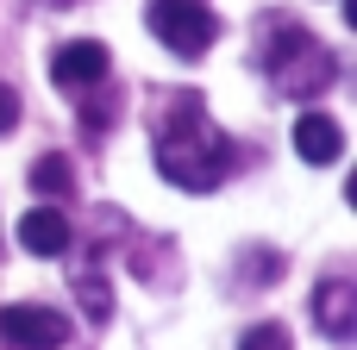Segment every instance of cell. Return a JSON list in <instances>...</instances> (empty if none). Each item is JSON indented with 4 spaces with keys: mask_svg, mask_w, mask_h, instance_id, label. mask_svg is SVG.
I'll return each mask as SVG.
<instances>
[{
    "mask_svg": "<svg viewBox=\"0 0 357 350\" xmlns=\"http://www.w3.org/2000/svg\"><path fill=\"white\" fill-rule=\"evenodd\" d=\"M0 338H6L13 350H56L63 338H69V319L50 313V307L13 301V307H0Z\"/></svg>",
    "mask_w": 357,
    "mask_h": 350,
    "instance_id": "cell-4",
    "label": "cell"
},
{
    "mask_svg": "<svg viewBox=\"0 0 357 350\" xmlns=\"http://www.w3.org/2000/svg\"><path fill=\"white\" fill-rule=\"evenodd\" d=\"M333 56H326V44H314L307 31H282L276 44H270V81L282 88V94H295V100H307V94H320V88H333Z\"/></svg>",
    "mask_w": 357,
    "mask_h": 350,
    "instance_id": "cell-2",
    "label": "cell"
},
{
    "mask_svg": "<svg viewBox=\"0 0 357 350\" xmlns=\"http://www.w3.org/2000/svg\"><path fill=\"white\" fill-rule=\"evenodd\" d=\"M31 194L38 200H63L69 194V163L63 157H38L31 163Z\"/></svg>",
    "mask_w": 357,
    "mask_h": 350,
    "instance_id": "cell-10",
    "label": "cell"
},
{
    "mask_svg": "<svg viewBox=\"0 0 357 350\" xmlns=\"http://www.w3.org/2000/svg\"><path fill=\"white\" fill-rule=\"evenodd\" d=\"M151 31L176 50V56H201L220 38V19L207 13V0H151Z\"/></svg>",
    "mask_w": 357,
    "mask_h": 350,
    "instance_id": "cell-3",
    "label": "cell"
},
{
    "mask_svg": "<svg viewBox=\"0 0 357 350\" xmlns=\"http://www.w3.org/2000/svg\"><path fill=\"white\" fill-rule=\"evenodd\" d=\"M107 44H94V38H69V44H56V56H50V81L56 88H94V81H107Z\"/></svg>",
    "mask_w": 357,
    "mask_h": 350,
    "instance_id": "cell-5",
    "label": "cell"
},
{
    "mask_svg": "<svg viewBox=\"0 0 357 350\" xmlns=\"http://www.w3.org/2000/svg\"><path fill=\"white\" fill-rule=\"evenodd\" d=\"M226 163H232V144L195 100H176L169 113H157V175L169 188L207 194L226 182Z\"/></svg>",
    "mask_w": 357,
    "mask_h": 350,
    "instance_id": "cell-1",
    "label": "cell"
},
{
    "mask_svg": "<svg viewBox=\"0 0 357 350\" xmlns=\"http://www.w3.org/2000/svg\"><path fill=\"white\" fill-rule=\"evenodd\" d=\"M13 125H19V94H13V88L0 81V138H6Z\"/></svg>",
    "mask_w": 357,
    "mask_h": 350,
    "instance_id": "cell-12",
    "label": "cell"
},
{
    "mask_svg": "<svg viewBox=\"0 0 357 350\" xmlns=\"http://www.w3.org/2000/svg\"><path fill=\"white\" fill-rule=\"evenodd\" d=\"M75 301H82V313H88L94 326L113 319V282L100 276V250H88V263L75 269Z\"/></svg>",
    "mask_w": 357,
    "mask_h": 350,
    "instance_id": "cell-9",
    "label": "cell"
},
{
    "mask_svg": "<svg viewBox=\"0 0 357 350\" xmlns=\"http://www.w3.org/2000/svg\"><path fill=\"white\" fill-rule=\"evenodd\" d=\"M19 244H25L31 257H63V250H69V219L44 200V207H31V213L19 219Z\"/></svg>",
    "mask_w": 357,
    "mask_h": 350,
    "instance_id": "cell-8",
    "label": "cell"
},
{
    "mask_svg": "<svg viewBox=\"0 0 357 350\" xmlns=\"http://www.w3.org/2000/svg\"><path fill=\"white\" fill-rule=\"evenodd\" d=\"M238 350H289V332H282L276 319H264V326H251V332L238 338Z\"/></svg>",
    "mask_w": 357,
    "mask_h": 350,
    "instance_id": "cell-11",
    "label": "cell"
},
{
    "mask_svg": "<svg viewBox=\"0 0 357 350\" xmlns=\"http://www.w3.org/2000/svg\"><path fill=\"white\" fill-rule=\"evenodd\" d=\"M314 319H320L326 338H351V332H357V288H351V282H339V276L320 282V288H314Z\"/></svg>",
    "mask_w": 357,
    "mask_h": 350,
    "instance_id": "cell-7",
    "label": "cell"
},
{
    "mask_svg": "<svg viewBox=\"0 0 357 350\" xmlns=\"http://www.w3.org/2000/svg\"><path fill=\"white\" fill-rule=\"evenodd\" d=\"M295 157L307 163V169H326V163H339L345 157V132H339V119L333 113H295Z\"/></svg>",
    "mask_w": 357,
    "mask_h": 350,
    "instance_id": "cell-6",
    "label": "cell"
}]
</instances>
